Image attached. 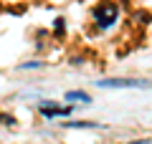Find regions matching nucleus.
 I'll use <instances>...</instances> for the list:
<instances>
[{
  "label": "nucleus",
  "mask_w": 152,
  "mask_h": 144,
  "mask_svg": "<svg viewBox=\"0 0 152 144\" xmlns=\"http://www.w3.org/2000/svg\"><path fill=\"white\" fill-rule=\"evenodd\" d=\"M38 66H41L38 61H31V63H23V68H38Z\"/></svg>",
  "instance_id": "6e6552de"
},
{
  "label": "nucleus",
  "mask_w": 152,
  "mask_h": 144,
  "mask_svg": "<svg viewBox=\"0 0 152 144\" xmlns=\"http://www.w3.org/2000/svg\"><path fill=\"white\" fill-rule=\"evenodd\" d=\"M41 111H43V116H66V114H71V106H56L53 101H41Z\"/></svg>",
  "instance_id": "7ed1b4c3"
},
{
  "label": "nucleus",
  "mask_w": 152,
  "mask_h": 144,
  "mask_svg": "<svg viewBox=\"0 0 152 144\" xmlns=\"http://www.w3.org/2000/svg\"><path fill=\"white\" fill-rule=\"evenodd\" d=\"M53 25H56V33H64V18H56Z\"/></svg>",
  "instance_id": "423d86ee"
},
{
  "label": "nucleus",
  "mask_w": 152,
  "mask_h": 144,
  "mask_svg": "<svg viewBox=\"0 0 152 144\" xmlns=\"http://www.w3.org/2000/svg\"><path fill=\"white\" fill-rule=\"evenodd\" d=\"M64 127H69V129H96L99 124H94V121H66Z\"/></svg>",
  "instance_id": "39448f33"
},
{
  "label": "nucleus",
  "mask_w": 152,
  "mask_h": 144,
  "mask_svg": "<svg viewBox=\"0 0 152 144\" xmlns=\"http://www.w3.org/2000/svg\"><path fill=\"white\" fill-rule=\"evenodd\" d=\"M0 121H5V124H15V119L8 116V114H0Z\"/></svg>",
  "instance_id": "0eeeda50"
},
{
  "label": "nucleus",
  "mask_w": 152,
  "mask_h": 144,
  "mask_svg": "<svg viewBox=\"0 0 152 144\" xmlns=\"http://www.w3.org/2000/svg\"><path fill=\"white\" fill-rule=\"evenodd\" d=\"M102 89H150V81H142V79H104L99 81Z\"/></svg>",
  "instance_id": "f03ea898"
},
{
  "label": "nucleus",
  "mask_w": 152,
  "mask_h": 144,
  "mask_svg": "<svg viewBox=\"0 0 152 144\" xmlns=\"http://www.w3.org/2000/svg\"><path fill=\"white\" fill-rule=\"evenodd\" d=\"M91 15H94V20L99 23V28H109L114 20H117V3L104 0V3H99V5L91 10Z\"/></svg>",
  "instance_id": "f257e3e1"
},
{
  "label": "nucleus",
  "mask_w": 152,
  "mask_h": 144,
  "mask_svg": "<svg viewBox=\"0 0 152 144\" xmlns=\"http://www.w3.org/2000/svg\"><path fill=\"white\" fill-rule=\"evenodd\" d=\"M66 101H84V104H89L91 99H89V94H84V91H69V94H66Z\"/></svg>",
  "instance_id": "20e7f679"
}]
</instances>
